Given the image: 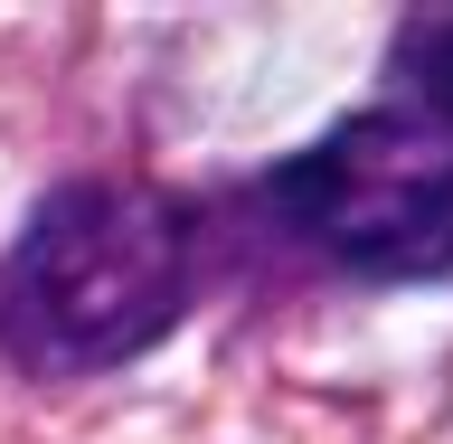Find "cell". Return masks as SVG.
<instances>
[{"label": "cell", "instance_id": "6da1fadb", "mask_svg": "<svg viewBox=\"0 0 453 444\" xmlns=\"http://www.w3.org/2000/svg\"><path fill=\"white\" fill-rule=\"evenodd\" d=\"M198 208L151 180H57L0 246V360L28 378H95L189 322Z\"/></svg>", "mask_w": 453, "mask_h": 444}, {"label": "cell", "instance_id": "3957f363", "mask_svg": "<svg viewBox=\"0 0 453 444\" xmlns=\"http://www.w3.org/2000/svg\"><path fill=\"white\" fill-rule=\"evenodd\" d=\"M388 66H396V85L416 95V123H434V133L453 142V10H416V19H396Z\"/></svg>", "mask_w": 453, "mask_h": 444}, {"label": "cell", "instance_id": "7a4b0ae2", "mask_svg": "<svg viewBox=\"0 0 453 444\" xmlns=\"http://www.w3.org/2000/svg\"><path fill=\"white\" fill-rule=\"evenodd\" d=\"M265 208L303 255L368 284H444L453 275V142L396 105L340 113L331 133L274 161Z\"/></svg>", "mask_w": 453, "mask_h": 444}]
</instances>
